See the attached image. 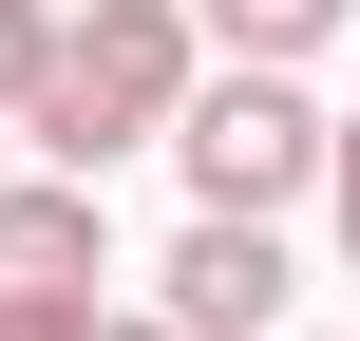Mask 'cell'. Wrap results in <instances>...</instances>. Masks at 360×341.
<instances>
[{
    "label": "cell",
    "mask_w": 360,
    "mask_h": 341,
    "mask_svg": "<svg viewBox=\"0 0 360 341\" xmlns=\"http://www.w3.org/2000/svg\"><path fill=\"white\" fill-rule=\"evenodd\" d=\"M209 95V38H190V0H76L57 19V76L19 95V133H38V171H114V152H171V114Z\"/></svg>",
    "instance_id": "6da1fadb"
},
{
    "label": "cell",
    "mask_w": 360,
    "mask_h": 341,
    "mask_svg": "<svg viewBox=\"0 0 360 341\" xmlns=\"http://www.w3.org/2000/svg\"><path fill=\"white\" fill-rule=\"evenodd\" d=\"M323 152H342V114H323L304 76H247V57H209V95L171 114V171H190V209H228V228L323 209Z\"/></svg>",
    "instance_id": "7a4b0ae2"
},
{
    "label": "cell",
    "mask_w": 360,
    "mask_h": 341,
    "mask_svg": "<svg viewBox=\"0 0 360 341\" xmlns=\"http://www.w3.org/2000/svg\"><path fill=\"white\" fill-rule=\"evenodd\" d=\"M152 304H171V341H285V304H304V247H285V228H228V209H190V228H171V266H152Z\"/></svg>",
    "instance_id": "3957f363"
},
{
    "label": "cell",
    "mask_w": 360,
    "mask_h": 341,
    "mask_svg": "<svg viewBox=\"0 0 360 341\" xmlns=\"http://www.w3.org/2000/svg\"><path fill=\"white\" fill-rule=\"evenodd\" d=\"M0 285L95 304V285H114V209H95L76 171H0Z\"/></svg>",
    "instance_id": "277c9868"
},
{
    "label": "cell",
    "mask_w": 360,
    "mask_h": 341,
    "mask_svg": "<svg viewBox=\"0 0 360 341\" xmlns=\"http://www.w3.org/2000/svg\"><path fill=\"white\" fill-rule=\"evenodd\" d=\"M342 19H360V0H190V38H209V57H247V76H304Z\"/></svg>",
    "instance_id": "5b68a950"
},
{
    "label": "cell",
    "mask_w": 360,
    "mask_h": 341,
    "mask_svg": "<svg viewBox=\"0 0 360 341\" xmlns=\"http://www.w3.org/2000/svg\"><path fill=\"white\" fill-rule=\"evenodd\" d=\"M57 19H76V0H0V114H19L38 76H57Z\"/></svg>",
    "instance_id": "8992f818"
},
{
    "label": "cell",
    "mask_w": 360,
    "mask_h": 341,
    "mask_svg": "<svg viewBox=\"0 0 360 341\" xmlns=\"http://www.w3.org/2000/svg\"><path fill=\"white\" fill-rule=\"evenodd\" d=\"M0 341H95V304H38V285H0Z\"/></svg>",
    "instance_id": "52a82bcc"
},
{
    "label": "cell",
    "mask_w": 360,
    "mask_h": 341,
    "mask_svg": "<svg viewBox=\"0 0 360 341\" xmlns=\"http://www.w3.org/2000/svg\"><path fill=\"white\" fill-rule=\"evenodd\" d=\"M323 228H342V266H360V114H342V152H323Z\"/></svg>",
    "instance_id": "ba28073f"
},
{
    "label": "cell",
    "mask_w": 360,
    "mask_h": 341,
    "mask_svg": "<svg viewBox=\"0 0 360 341\" xmlns=\"http://www.w3.org/2000/svg\"><path fill=\"white\" fill-rule=\"evenodd\" d=\"M95 341H171V304H95Z\"/></svg>",
    "instance_id": "9c48e42d"
}]
</instances>
